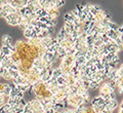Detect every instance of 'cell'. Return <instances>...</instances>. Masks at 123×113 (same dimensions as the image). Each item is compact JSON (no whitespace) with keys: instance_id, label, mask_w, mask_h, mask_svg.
Masks as SVG:
<instances>
[{"instance_id":"1","label":"cell","mask_w":123,"mask_h":113,"mask_svg":"<svg viewBox=\"0 0 123 113\" xmlns=\"http://www.w3.org/2000/svg\"><path fill=\"white\" fill-rule=\"evenodd\" d=\"M7 4H9L11 7H13L14 9H18L20 10L22 9L23 7H25L28 5V0H13V1H7Z\"/></svg>"},{"instance_id":"2","label":"cell","mask_w":123,"mask_h":113,"mask_svg":"<svg viewBox=\"0 0 123 113\" xmlns=\"http://www.w3.org/2000/svg\"><path fill=\"white\" fill-rule=\"evenodd\" d=\"M75 62V58L74 56H71V54H67L66 57L63 59V62L60 66H63V67H72L74 65Z\"/></svg>"},{"instance_id":"3","label":"cell","mask_w":123,"mask_h":113,"mask_svg":"<svg viewBox=\"0 0 123 113\" xmlns=\"http://www.w3.org/2000/svg\"><path fill=\"white\" fill-rule=\"evenodd\" d=\"M47 13H48V17L49 18L55 20V19H57V17H59V14H60V10L56 9V8H50V9L47 10Z\"/></svg>"},{"instance_id":"4","label":"cell","mask_w":123,"mask_h":113,"mask_svg":"<svg viewBox=\"0 0 123 113\" xmlns=\"http://www.w3.org/2000/svg\"><path fill=\"white\" fill-rule=\"evenodd\" d=\"M107 36L110 38L111 40H113V41H115L117 39V38H119V36H120V35H119L117 32H115V31H112V30H108L107 31Z\"/></svg>"},{"instance_id":"5","label":"cell","mask_w":123,"mask_h":113,"mask_svg":"<svg viewBox=\"0 0 123 113\" xmlns=\"http://www.w3.org/2000/svg\"><path fill=\"white\" fill-rule=\"evenodd\" d=\"M63 75V71H62V69L59 67V68H55V69H52V78L56 79L57 77H60Z\"/></svg>"},{"instance_id":"6","label":"cell","mask_w":123,"mask_h":113,"mask_svg":"<svg viewBox=\"0 0 123 113\" xmlns=\"http://www.w3.org/2000/svg\"><path fill=\"white\" fill-rule=\"evenodd\" d=\"M11 43V37L9 35H3L2 37V46H7Z\"/></svg>"},{"instance_id":"7","label":"cell","mask_w":123,"mask_h":113,"mask_svg":"<svg viewBox=\"0 0 123 113\" xmlns=\"http://www.w3.org/2000/svg\"><path fill=\"white\" fill-rule=\"evenodd\" d=\"M66 77H67V75H64V74L62 76L57 77V78H56L57 84H59V85H66Z\"/></svg>"},{"instance_id":"8","label":"cell","mask_w":123,"mask_h":113,"mask_svg":"<svg viewBox=\"0 0 123 113\" xmlns=\"http://www.w3.org/2000/svg\"><path fill=\"white\" fill-rule=\"evenodd\" d=\"M74 20H75V17L72 15L71 13H68L65 14V21H66V23H73Z\"/></svg>"},{"instance_id":"9","label":"cell","mask_w":123,"mask_h":113,"mask_svg":"<svg viewBox=\"0 0 123 113\" xmlns=\"http://www.w3.org/2000/svg\"><path fill=\"white\" fill-rule=\"evenodd\" d=\"M119 28V26L117 24H115L113 22H109V24H108V29L109 30H112V31H115V32H117V30Z\"/></svg>"},{"instance_id":"10","label":"cell","mask_w":123,"mask_h":113,"mask_svg":"<svg viewBox=\"0 0 123 113\" xmlns=\"http://www.w3.org/2000/svg\"><path fill=\"white\" fill-rule=\"evenodd\" d=\"M2 78H4L5 80H12V78H11V75H10V73L9 71L7 69H5V71L3 72V74L1 75Z\"/></svg>"},{"instance_id":"11","label":"cell","mask_w":123,"mask_h":113,"mask_svg":"<svg viewBox=\"0 0 123 113\" xmlns=\"http://www.w3.org/2000/svg\"><path fill=\"white\" fill-rule=\"evenodd\" d=\"M98 85H99V83H98L95 80H91L90 82H89V87L90 88H97Z\"/></svg>"},{"instance_id":"12","label":"cell","mask_w":123,"mask_h":113,"mask_svg":"<svg viewBox=\"0 0 123 113\" xmlns=\"http://www.w3.org/2000/svg\"><path fill=\"white\" fill-rule=\"evenodd\" d=\"M65 3H66L65 1H55V7L56 9H59L60 7H62V6L65 4Z\"/></svg>"},{"instance_id":"13","label":"cell","mask_w":123,"mask_h":113,"mask_svg":"<svg viewBox=\"0 0 123 113\" xmlns=\"http://www.w3.org/2000/svg\"><path fill=\"white\" fill-rule=\"evenodd\" d=\"M7 4V1H3V0H1L0 1V7H2V6H4Z\"/></svg>"},{"instance_id":"14","label":"cell","mask_w":123,"mask_h":113,"mask_svg":"<svg viewBox=\"0 0 123 113\" xmlns=\"http://www.w3.org/2000/svg\"><path fill=\"white\" fill-rule=\"evenodd\" d=\"M102 113H112V111H110V110H107V109H106V110H104Z\"/></svg>"},{"instance_id":"15","label":"cell","mask_w":123,"mask_h":113,"mask_svg":"<svg viewBox=\"0 0 123 113\" xmlns=\"http://www.w3.org/2000/svg\"><path fill=\"white\" fill-rule=\"evenodd\" d=\"M119 38H120V40L122 41V43H123V33L120 34V36H119Z\"/></svg>"}]
</instances>
